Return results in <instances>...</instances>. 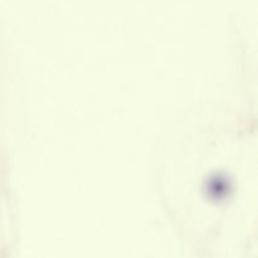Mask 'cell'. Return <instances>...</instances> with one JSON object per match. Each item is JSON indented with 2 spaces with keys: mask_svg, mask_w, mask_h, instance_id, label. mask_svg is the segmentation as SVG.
I'll use <instances>...</instances> for the list:
<instances>
[]
</instances>
